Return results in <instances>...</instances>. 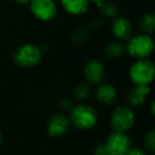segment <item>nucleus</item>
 <instances>
[{
  "label": "nucleus",
  "instance_id": "15",
  "mask_svg": "<svg viewBox=\"0 0 155 155\" xmlns=\"http://www.w3.org/2000/svg\"><path fill=\"white\" fill-rule=\"evenodd\" d=\"M139 26L142 32L151 35L155 31V15L152 12L143 14L139 20Z\"/></svg>",
  "mask_w": 155,
  "mask_h": 155
},
{
  "label": "nucleus",
  "instance_id": "5",
  "mask_svg": "<svg viewBox=\"0 0 155 155\" xmlns=\"http://www.w3.org/2000/svg\"><path fill=\"white\" fill-rule=\"evenodd\" d=\"M136 116L131 106L119 105L114 108L110 118V124L116 132L127 133L135 124Z\"/></svg>",
  "mask_w": 155,
  "mask_h": 155
},
{
  "label": "nucleus",
  "instance_id": "17",
  "mask_svg": "<svg viewBox=\"0 0 155 155\" xmlns=\"http://www.w3.org/2000/svg\"><path fill=\"white\" fill-rule=\"evenodd\" d=\"M101 12V15L106 18H115L118 15V7L112 1H103L97 5Z\"/></svg>",
  "mask_w": 155,
  "mask_h": 155
},
{
  "label": "nucleus",
  "instance_id": "14",
  "mask_svg": "<svg viewBox=\"0 0 155 155\" xmlns=\"http://www.w3.org/2000/svg\"><path fill=\"white\" fill-rule=\"evenodd\" d=\"M105 55L108 58H112V60H116L119 58L124 54L125 52V46L121 43L120 41H110L106 45L105 49Z\"/></svg>",
  "mask_w": 155,
  "mask_h": 155
},
{
  "label": "nucleus",
  "instance_id": "20",
  "mask_svg": "<svg viewBox=\"0 0 155 155\" xmlns=\"http://www.w3.org/2000/svg\"><path fill=\"white\" fill-rule=\"evenodd\" d=\"M125 155H147V153L143 149L138 148V147H133V148H131L127 151V153Z\"/></svg>",
  "mask_w": 155,
  "mask_h": 155
},
{
  "label": "nucleus",
  "instance_id": "9",
  "mask_svg": "<svg viewBox=\"0 0 155 155\" xmlns=\"http://www.w3.org/2000/svg\"><path fill=\"white\" fill-rule=\"evenodd\" d=\"M70 121L64 114H55L48 120L47 132L51 137H60L69 131Z\"/></svg>",
  "mask_w": 155,
  "mask_h": 155
},
{
  "label": "nucleus",
  "instance_id": "8",
  "mask_svg": "<svg viewBox=\"0 0 155 155\" xmlns=\"http://www.w3.org/2000/svg\"><path fill=\"white\" fill-rule=\"evenodd\" d=\"M83 75L87 84L96 85L103 82L105 78V68L99 60H89L83 67Z\"/></svg>",
  "mask_w": 155,
  "mask_h": 155
},
{
  "label": "nucleus",
  "instance_id": "21",
  "mask_svg": "<svg viewBox=\"0 0 155 155\" xmlns=\"http://www.w3.org/2000/svg\"><path fill=\"white\" fill-rule=\"evenodd\" d=\"M94 155H107L104 143L98 144L97 147H95V149H94Z\"/></svg>",
  "mask_w": 155,
  "mask_h": 155
},
{
  "label": "nucleus",
  "instance_id": "7",
  "mask_svg": "<svg viewBox=\"0 0 155 155\" xmlns=\"http://www.w3.org/2000/svg\"><path fill=\"white\" fill-rule=\"evenodd\" d=\"M30 10L33 16L41 21L52 20L58 12L54 0H31Z\"/></svg>",
  "mask_w": 155,
  "mask_h": 155
},
{
  "label": "nucleus",
  "instance_id": "23",
  "mask_svg": "<svg viewBox=\"0 0 155 155\" xmlns=\"http://www.w3.org/2000/svg\"><path fill=\"white\" fill-rule=\"evenodd\" d=\"M101 20L100 19H94V21L91 22V27L93 28H96V29H99L101 27Z\"/></svg>",
  "mask_w": 155,
  "mask_h": 155
},
{
  "label": "nucleus",
  "instance_id": "19",
  "mask_svg": "<svg viewBox=\"0 0 155 155\" xmlns=\"http://www.w3.org/2000/svg\"><path fill=\"white\" fill-rule=\"evenodd\" d=\"M144 146H146L147 150L150 152H154L155 151V132L154 130H150L147 133L146 137H144Z\"/></svg>",
  "mask_w": 155,
  "mask_h": 155
},
{
  "label": "nucleus",
  "instance_id": "2",
  "mask_svg": "<svg viewBox=\"0 0 155 155\" xmlns=\"http://www.w3.org/2000/svg\"><path fill=\"white\" fill-rule=\"evenodd\" d=\"M154 50V41L152 37L146 33L132 35L125 45V52L136 60L148 58Z\"/></svg>",
  "mask_w": 155,
  "mask_h": 155
},
{
  "label": "nucleus",
  "instance_id": "22",
  "mask_svg": "<svg viewBox=\"0 0 155 155\" xmlns=\"http://www.w3.org/2000/svg\"><path fill=\"white\" fill-rule=\"evenodd\" d=\"M71 101L68 99H62V101H61V107L63 108L64 110H70L71 107H72V105H71Z\"/></svg>",
  "mask_w": 155,
  "mask_h": 155
},
{
  "label": "nucleus",
  "instance_id": "16",
  "mask_svg": "<svg viewBox=\"0 0 155 155\" xmlns=\"http://www.w3.org/2000/svg\"><path fill=\"white\" fill-rule=\"evenodd\" d=\"M91 33L86 26H78L71 33V39L78 45H83L89 39Z\"/></svg>",
  "mask_w": 155,
  "mask_h": 155
},
{
  "label": "nucleus",
  "instance_id": "18",
  "mask_svg": "<svg viewBox=\"0 0 155 155\" xmlns=\"http://www.w3.org/2000/svg\"><path fill=\"white\" fill-rule=\"evenodd\" d=\"M89 94H91V87H89V84H87V83H80L79 85L75 86L74 96L78 99L85 100L86 98H88Z\"/></svg>",
  "mask_w": 155,
  "mask_h": 155
},
{
  "label": "nucleus",
  "instance_id": "12",
  "mask_svg": "<svg viewBox=\"0 0 155 155\" xmlns=\"http://www.w3.org/2000/svg\"><path fill=\"white\" fill-rule=\"evenodd\" d=\"M150 93V85H135V87L127 93V102L131 107H139L146 102Z\"/></svg>",
  "mask_w": 155,
  "mask_h": 155
},
{
  "label": "nucleus",
  "instance_id": "25",
  "mask_svg": "<svg viewBox=\"0 0 155 155\" xmlns=\"http://www.w3.org/2000/svg\"><path fill=\"white\" fill-rule=\"evenodd\" d=\"M89 1H91V2L96 3V5H99V3L103 2V1H105V0H89Z\"/></svg>",
  "mask_w": 155,
  "mask_h": 155
},
{
  "label": "nucleus",
  "instance_id": "11",
  "mask_svg": "<svg viewBox=\"0 0 155 155\" xmlns=\"http://www.w3.org/2000/svg\"><path fill=\"white\" fill-rule=\"evenodd\" d=\"M112 33L117 41H127L133 34V26L125 17H115L112 25Z\"/></svg>",
  "mask_w": 155,
  "mask_h": 155
},
{
  "label": "nucleus",
  "instance_id": "26",
  "mask_svg": "<svg viewBox=\"0 0 155 155\" xmlns=\"http://www.w3.org/2000/svg\"><path fill=\"white\" fill-rule=\"evenodd\" d=\"M2 140H3V136H2L1 131H0V146H1V143H2Z\"/></svg>",
  "mask_w": 155,
  "mask_h": 155
},
{
  "label": "nucleus",
  "instance_id": "13",
  "mask_svg": "<svg viewBox=\"0 0 155 155\" xmlns=\"http://www.w3.org/2000/svg\"><path fill=\"white\" fill-rule=\"evenodd\" d=\"M89 0H61L65 12L73 16H80L86 13L89 8Z\"/></svg>",
  "mask_w": 155,
  "mask_h": 155
},
{
  "label": "nucleus",
  "instance_id": "24",
  "mask_svg": "<svg viewBox=\"0 0 155 155\" xmlns=\"http://www.w3.org/2000/svg\"><path fill=\"white\" fill-rule=\"evenodd\" d=\"M15 2L17 3H20V5H27V3H30L31 0H13Z\"/></svg>",
  "mask_w": 155,
  "mask_h": 155
},
{
  "label": "nucleus",
  "instance_id": "6",
  "mask_svg": "<svg viewBox=\"0 0 155 155\" xmlns=\"http://www.w3.org/2000/svg\"><path fill=\"white\" fill-rule=\"evenodd\" d=\"M108 155H125L132 148L131 138L127 133L113 131L104 143Z\"/></svg>",
  "mask_w": 155,
  "mask_h": 155
},
{
  "label": "nucleus",
  "instance_id": "27",
  "mask_svg": "<svg viewBox=\"0 0 155 155\" xmlns=\"http://www.w3.org/2000/svg\"><path fill=\"white\" fill-rule=\"evenodd\" d=\"M107 155H108V154H107Z\"/></svg>",
  "mask_w": 155,
  "mask_h": 155
},
{
  "label": "nucleus",
  "instance_id": "10",
  "mask_svg": "<svg viewBox=\"0 0 155 155\" xmlns=\"http://www.w3.org/2000/svg\"><path fill=\"white\" fill-rule=\"evenodd\" d=\"M95 98L102 105H112L117 101L118 93L114 85L102 82L96 87Z\"/></svg>",
  "mask_w": 155,
  "mask_h": 155
},
{
  "label": "nucleus",
  "instance_id": "4",
  "mask_svg": "<svg viewBox=\"0 0 155 155\" xmlns=\"http://www.w3.org/2000/svg\"><path fill=\"white\" fill-rule=\"evenodd\" d=\"M41 48L34 44H24L18 47L14 52V62L22 68H33L37 66L41 61Z\"/></svg>",
  "mask_w": 155,
  "mask_h": 155
},
{
  "label": "nucleus",
  "instance_id": "3",
  "mask_svg": "<svg viewBox=\"0 0 155 155\" xmlns=\"http://www.w3.org/2000/svg\"><path fill=\"white\" fill-rule=\"evenodd\" d=\"M129 75L134 85H150L155 75V65L150 58L136 60L131 65Z\"/></svg>",
  "mask_w": 155,
  "mask_h": 155
},
{
  "label": "nucleus",
  "instance_id": "1",
  "mask_svg": "<svg viewBox=\"0 0 155 155\" xmlns=\"http://www.w3.org/2000/svg\"><path fill=\"white\" fill-rule=\"evenodd\" d=\"M70 124L82 131L91 130L97 125L99 121L98 113L93 106L88 104L81 103L72 106L69 115Z\"/></svg>",
  "mask_w": 155,
  "mask_h": 155
}]
</instances>
